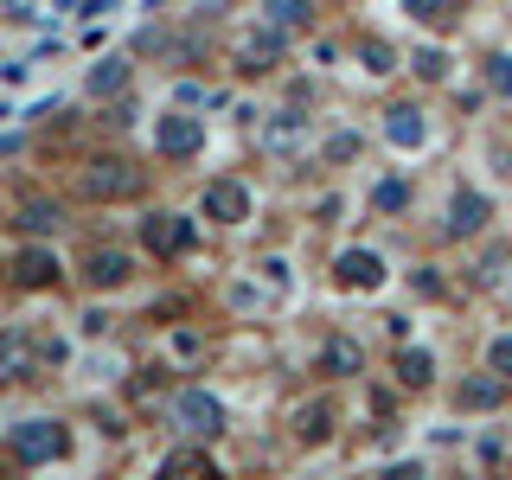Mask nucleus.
<instances>
[{
  "instance_id": "obj_23",
  "label": "nucleus",
  "mask_w": 512,
  "mask_h": 480,
  "mask_svg": "<svg viewBox=\"0 0 512 480\" xmlns=\"http://www.w3.org/2000/svg\"><path fill=\"white\" fill-rule=\"evenodd\" d=\"M359 64H365L372 77H391V71H397V52H391L384 39H359Z\"/></svg>"
},
{
  "instance_id": "obj_11",
  "label": "nucleus",
  "mask_w": 512,
  "mask_h": 480,
  "mask_svg": "<svg viewBox=\"0 0 512 480\" xmlns=\"http://www.w3.org/2000/svg\"><path fill=\"white\" fill-rule=\"evenodd\" d=\"M384 135H391V148H423L429 141V122H423V109H410V103H397V109H384Z\"/></svg>"
},
{
  "instance_id": "obj_29",
  "label": "nucleus",
  "mask_w": 512,
  "mask_h": 480,
  "mask_svg": "<svg viewBox=\"0 0 512 480\" xmlns=\"http://www.w3.org/2000/svg\"><path fill=\"white\" fill-rule=\"evenodd\" d=\"M410 64H416V77H429V84H436V77H448V58L436 52V45H423V52H416Z\"/></svg>"
},
{
  "instance_id": "obj_5",
  "label": "nucleus",
  "mask_w": 512,
  "mask_h": 480,
  "mask_svg": "<svg viewBox=\"0 0 512 480\" xmlns=\"http://www.w3.org/2000/svg\"><path fill=\"white\" fill-rule=\"evenodd\" d=\"M141 244H148L154 256H186L192 250V218H180V212H148V218H141Z\"/></svg>"
},
{
  "instance_id": "obj_32",
  "label": "nucleus",
  "mask_w": 512,
  "mask_h": 480,
  "mask_svg": "<svg viewBox=\"0 0 512 480\" xmlns=\"http://www.w3.org/2000/svg\"><path fill=\"white\" fill-rule=\"evenodd\" d=\"M0 116H7V96H0Z\"/></svg>"
},
{
  "instance_id": "obj_13",
  "label": "nucleus",
  "mask_w": 512,
  "mask_h": 480,
  "mask_svg": "<svg viewBox=\"0 0 512 480\" xmlns=\"http://www.w3.org/2000/svg\"><path fill=\"white\" fill-rule=\"evenodd\" d=\"M128 276H135V263H128V250H96L90 263H84V282L103 295V288H122Z\"/></svg>"
},
{
  "instance_id": "obj_31",
  "label": "nucleus",
  "mask_w": 512,
  "mask_h": 480,
  "mask_svg": "<svg viewBox=\"0 0 512 480\" xmlns=\"http://www.w3.org/2000/svg\"><path fill=\"white\" fill-rule=\"evenodd\" d=\"M231 308H263V288H250V282H237V288H231Z\"/></svg>"
},
{
  "instance_id": "obj_20",
  "label": "nucleus",
  "mask_w": 512,
  "mask_h": 480,
  "mask_svg": "<svg viewBox=\"0 0 512 480\" xmlns=\"http://www.w3.org/2000/svg\"><path fill=\"white\" fill-rule=\"evenodd\" d=\"M58 224H64V212H58L52 199H26L20 205V231L26 237H58Z\"/></svg>"
},
{
  "instance_id": "obj_8",
  "label": "nucleus",
  "mask_w": 512,
  "mask_h": 480,
  "mask_svg": "<svg viewBox=\"0 0 512 480\" xmlns=\"http://www.w3.org/2000/svg\"><path fill=\"white\" fill-rule=\"evenodd\" d=\"M205 218L244 224V218H250V192L237 186V180H205Z\"/></svg>"
},
{
  "instance_id": "obj_18",
  "label": "nucleus",
  "mask_w": 512,
  "mask_h": 480,
  "mask_svg": "<svg viewBox=\"0 0 512 480\" xmlns=\"http://www.w3.org/2000/svg\"><path fill=\"white\" fill-rule=\"evenodd\" d=\"M429 378H436V359H429L423 346L397 352V384H404V391H429Z\"/></svg>"
},
{
  "instance_id": "obj_27",
  "label": "nucleus",
  "mask_w": 512,
  "mask_h": 480,
  "mask_svg": "<svg viewBox=\"0 0 512 480\" xmlns=\"http://www.w3.org/2000/svg\"><path fill=\"white\" fill-rule=\"evenodd\" d=\"M487 84L500 96H512V52H487Z\"/></svg>"
},
{
  "instance_id": "obj_15",
  "label": "nucleus",
  "mask_w": 512,
  "mask_h": 480,
  "mask_svg": "<svg viewBox=\"0 0 512 480\" xmlns=\"http://www.w3.org/2000/svg\"><path fill=\"white\" fill-rule=\"evenodd\" d=\"M288 423H295V442H301V448H320V442L333 436V410L320 404V397H314V404H295V416H288Z\"/></svg>"
},
{
  "instance_id": "obj_25",
  "label": "nucleus",
  "mask_w": 512,
  "mask_h": 480,
  "mask_svg": "<svg viewBox=\"0 0 512 480\" xmlns=\"http://www.w3.org/2000/svg\"><path fill=\"white\" fill-rule=\"evenodd\" d=\"M372 205H378V212H404V205H410V186H404V180H378Z\"/></svg>"
},
{
  "instance_id": "obj_26",
  "label": "nucleus",
  "mask_w": 512,
  "mask_h": 480,
  "mask_svg": "<svg viewBox=\"0 0 512 480\" xmlns=\"http://www.w3.org/2000/svg\"><path fill=\"white\" fill-rule=\"evenodd\" d=\"M333 160V167H346V160H359V135H352V128H340V135H327V148H320Z\"/></svg>"
},
{
  "instance_id": "obj_17",
  "label": "nucleus",
  "mask_w": 512,
  "mask_h": 480,
  "mask_svg": "<svg viewBox=\"0 0 512 480\" xmlns=\"http://www.w3.org/2000/svg\"><path fill=\"white\" fill-rule=\"evenodd\" d=\"M84 90L90 96H122L128 90V58H96L90 77H84Z\"/></svg>"
},
{
  "instance_id": "obj_10",
  "label": "nucleus",
  "mask_w": 512,
  "mask_h": 480,
  "mask_svg": "<svg viewBox=\"0 0 512 480\" xmlns=\"http://www.w3.org/2000/svg\"><path fill=\"white\" fill-rule=\"evenodd\" d=\"M500 397H506V378L487 365V372L461 378V391H455V410H500Z\"/></svg>"
},
{
  "instance_id": "obj_19",
  "label": "nucleus",
  "mask_w": 512,
  "mask_h": 480,
  "mask_svg": "<svg viewBox=\"0 0 512 480\" xmlns=\"http://www.w3.org/2000/svg\"><path fill=\"white\" fill-rule=\"evenodd\" d=\"M320 372H333V378H359V372H365V352L352 346V340H327V346H320Z\"/></svg>"
},
{
  "instance_id": "obj_12",
  "label": "nucleus",
  "mask_w": 512,
  "mask_h": 480,
  "mask_svg": "<svg viewBox=\"0 0 512 480\" xmlns=\"http://www.w3.org/2000/svg\"><path fill=\"white\" fill-rule=\"evenodd\" d=\"M256 141H263L269 154H288V148H301V141H308V116L282 109V116H269L263 128H256Z\"/></svg>"
},
{
  "instance_id": "obj_21",
  "label": "nucleus",
  "mask_w": 512,
  "mask_h": 480,
  "mask_svg": "<svg viewBox=\"0 0 512 480\" xmlns=\"http://www.w3.org/2000/svg\"><path fill=\"white\" fill-rule=\"evenodd\" d=\"M160 474H173V480H192V474H218V461L205 455V448H173V455L160 461Z\"/></svg>"
},
{
  "instance_id": "obj_24",
  "label": "nucleus",
  "mask_w": 512,
  "mask_h": 480,
  "mask_svg": "<svg viewBox=\"0 0 512 480\" xmlns=\"http://www.w3.org/2000/svg\"><path fill=\"white\" fill-rule=\"evenodd\" d=\"M404 13L416 26H429V32H442L448 20H455V13H448V0H404Z\"/></svg>"
},
{
  "instance_id": "obj_7",
  "label": "nucleus",
  "mask_w": 512,
  "mask_h": 480,
  "mask_svg": "<svg viewBox=\"0 0 512 480\" xmlns=\"http://www.w3.org/2000/svg\"><path fill=\"white\" fill-rule=\"evenodd\" d=\"M487 218H493V205H487V192H474V186H461L455 199H448V237H480L487 231Z\"/></svg>"
},
{
  "instance_id": "obj_4",
  "label": "nucleus",
  "mask_w": 512,
  "mask_h": 480,
  "mask_svg": "<svg viewBox=\"0 0 512 480\" xmlns=\"http://www.w3.org/2000/svg\"><path fill=\"white\" fill-rule=\"evenodd\" d=\"M154 148L167 160H192L205 154V116H186V109H173V116L154 122Z\"/></svg>"
},
{
  "instance_id": "obj_14",
  "label": "nucleus",
  "mask_w": 512,
  "mask_h": 480,
  "mask_svg": "<svg viewBox=\"0 0 512 480\" xmlns=\"http://www.w3.org/2000/svg\"><path fill=\"white\" fill-rule=\"evenodd\" d=\"M13 282H20V288H58V256L45 250V244L20 250V263H13Z\"/></svg>"
},
{
  "instance_id": "obj_2",
  "label": "nucleus",
  "mask_w": 512,
  "mask_h": 480,
  "mask_svg": "<svg viewBox=\"0 0 512 480\" xmlns=\"http://www.w3.org/2000/svg\"><path fill=\"white\" fill-rule=\"evenodd\" d=\"M77 186H84V199H128V192L141 186V173L128 167L122 154H96L84 173H77Z\"/></svg>"
},
{
  "instance_id": "obj_22",
  "label": "nucleus",
  "mask_w": 512,
  "mask_h": 480,
  "mask_svg": "<svg viewBox=\"0 0 512 480\" xmlns=\"http://www.w3.org/2000/svg\"><path fill=\"white\" fill-rule=\"evenodd\" d=\"M263 13H269V26H308L314 20V0H263Z\"/></svg>"
},
{
  "instance_id": "obj_6",
  "label": "nucleus",
  "mask_w": 512,
  "mask_h": 480,
  "mask_svg": "<svg viewBox=\"0 0 512 480\" xmlns=\"http://www.w3.org/2000/svg\"><path fill=\"white\" fill-rule=\"evenodd\" d=\"M333 282L346 288V295H372L384 282V256L378 250H340V263H333Z\"/></svg>"
},
{
  "instance_id": "obj_16",
  "label": "nucleus",
  "mask_w": 512,
  "mask_h": 480,
  "mask_svg": "<svg viewBox=\"0 0 512 480\" xmlns=\"http://www.w3.org/2000/svg\"><path fill=\"white\" fill-rule=\"evenodd\" d=\"M32 372V340L26 327H7L0 333V378H26Z\"/></svg>"
},
{
  "instance_id": "obj_9",
  "label": "nucleus",
  "mask_w": 512,
  "mask_h": 480,
  "mask_svg": "<svg viewBox=\"0 0 512 480\" xmlns=\"http://www.w3.org/2000/svg\"><path fill=\"white\" fill-rule=\"evenodd\" d=\"M276 58H282V26H269V32H256V39L237 45V71H244V77L276 71Z\"/></svg>"
},
{
  "instance_id": "obj_3",
  "label": "nucleus",
  "mask_w": 512,
  "mask_h": 480,
  "mask_svg": "<svg viewBox=\"0 0 512 480\" xmlns=\"http://www.w3.org/2000/svg\"><path fill=\"white\" fill-rule=\"evenodd\" d=\"M173 423H180L192 442H212L218 429H224V404H218L212 391H199V384H192V391L173 397Z\"/></svg>"
},
{
  "instance_id": "obj_30",
  "label": "nucleus",
  "mask_w": 512,
  "mask_h": 480,
  "mask_svg": "<svg viewBox=\"0 0 512 480\" xmlns=\"http://www.w3.org/2000/svg\"><path fill=\"white\" fill-rule=\"evenodd\" d=\"M256 269H263V282L276 288V295H288V282H295V276H288V263H282V256H263Z\"/></svg>"
},
{
  "instance_id": "obj_1",
  "label": "nucleus",
  "mask_w": 512,
  "mask_h": 480,
  "mask_svg": "<svg viewBox=\"0 0 512 480\" xmlns=\"http://www.w3.org/2000/svg\"><path fill=\"white\" fill-rule=\"evenodd\" d=\"M64 455V423L52 416H32V423H13V461H26V468H45V461Z\"/></svg>"
},
{
  "instance_id": "obj_28",
  "label": "nucleus",
  "mask_w": 512,
  "mask_h": 480,
  "mask_svg": "<svg viewBox=\"0 0 512 480\" xmlns=\"http://www.w3.org/2000/svg\"><path fill=\"white\" fill-rule=\"evenodd\" d=\"M487 365L512 384V333H493V346H487Z\"/></svg>"
}]
</instances>
